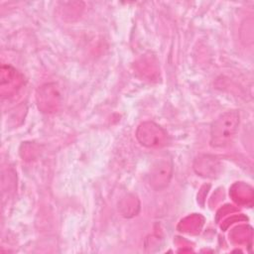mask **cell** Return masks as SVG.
Wrapping results in <instances>:
<instances>
[{
    "label": "cell",
    "instance_id": "2",
    "mask_svg": "<svg viewBox=\"0 0 254 254\" xmlns=\"http://www.w3.org/2000/svg\"><path fill=\"white\" fill-rule=\"evenodd\" d=\"M138 141L149 148H160L168 144L167 132L154 122H144L139 125L136 131Z\"/></svg>",
    "mask_w": 254,
    "mask_h": 254
},
{
    "label": "cell",
    "instance_id": "3",
    "mask_svg": "<svg viewBox=\"0 0 254 254\" xmlns=\"http://www.w3.org/2000/svg\"><path fill=\"white\" fill-rule=\"evenodd\" d=\"M172 174V165L167 160L157 162L150 175V184L153 188L160 190L169 184Z\"/></svg>",
    "mask_w": 254,
    "mask_h": 254
},
{
    "label": "cell",
    "instance_id": "1",
    "mask_svg": "<svg viewBox=\"0 0 254 254\" xmlns=\"http://www.w3.org/2000/svg\"><path fill=\"white\" fill-rule=\"evenodd\" d=\"M238 125V111L229 110L219 115L211 124L210 145L214 148H222L229 145L237 133Z\"/></svg>",
    "mask_w": 254,
    "mask_h": 254
}]
</instances>
